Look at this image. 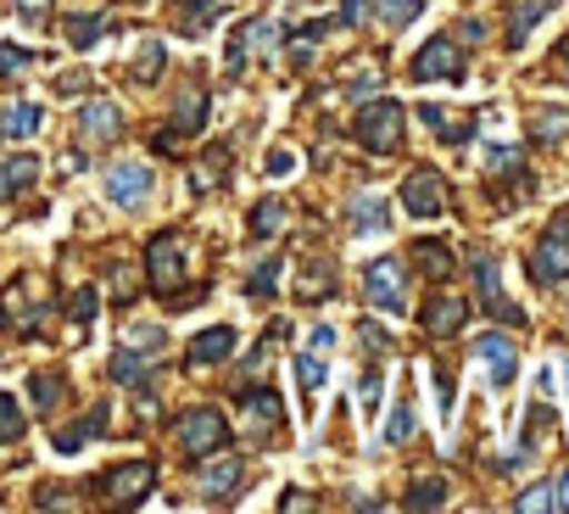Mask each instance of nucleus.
<instances>
[{
  "instance_id": "f257e3e1",
  "label": "nucleus",
  "mask_w": 569,
  "mask_h": 514,
  "mask_svg": "<svg viewBox=\"0 0 569 514\" xmlns=\"http://www.w3.org/2000/svg\"><path fill=\"white\" fill-rule=\"evenodd\" d=\"M402 129H408V112L397 101H369L358 118H352V140L375 157H391L402 151Z\"/></svg>"
},
{
  "instance_id": "f03ea898",
  "label": "nucleus",
  "mask_w": 569,
  "mask_h": 514,
  "mask_svg": "<svg viewBox=\"0 0 569 514\" xmlns=\"http://www.w3.org/2000/svg\"><path fill=\"white\" fill-rule=\"evenodd\" d=\"M173 436H179V447H184L190 458H207V453L229 447V419H223L218 408L196 403V408H184V414L173 419Z\"/></svg>"
},
{
  "instance_id": "7ed1b4c3",
  "label": "nucleus",
  "mask_w": 569,
  "mask_h": 514,
  "mask_svg": "<svg viewBox=\"0 0 569 514\" xmlns=\"http://www.w3.org/2000/svg\"><path fill=\"white\" fill-rule=\"evenodd\" d=\"M146 269H151V297L179 303V291H184V246H179V235H157L146 246Z\"/></svg>"
},
{
  "instance_id": "20e7f679",
  "label": "nucleus",
  "mask_w": 569,
  "mask_h": 514,
  "mask_svg": "<svg viewBox=\"0 0 569 514\" xmlns=\"http://www.w3.org/2000/svg\"><path fill=\"white\" fill-rule=\"evenodd\" d=\"M530 280H536V286H563V280H569V218H558V224L536 240V251H530Z\"/></svg>"
},
{
  "instance_id": "39448f33",
  "label": "nucleus",
  "mask_w": 569,
  "mask_h": 514,
  "mask_svg": "<svg viewBox=\"0 0 569 514\" xmlns=\"http://www.w3.org/2000/svg\"><path fill=\"white\" fill-rule=\"evenodd\" d=\"M151 481H157V464H151V458H134V464H123V469L101 475V481H96V492H101L112 508H134V503H146Z\"/></svg>"
},
{
  "instance_id": "423d86ee",
  "label": "nucleus",
  "mask_w": 569,
  "mask_h": 514,
  "mask_svg": "<svg viewBox=\"0 0 569 514\" xmlns=\"http://www.w3.org/2000/svg\"><path fill=\"white\" fill-rule=\"evenodd\" d=\"M363 286H369V303H375L380 314H402V303H408V275H402L397 257H375V264L363 269Z\"/></svg>"
},
{
  "instance_id": "0eeeda50",
  "label": "nucleus",
  "mask_w": 569,
  "mask_h": 514,
  "mask_svg": "<svg viewBox=\"0 0 569 514\" xmlns=\"http://www.w3.org/2000/svg\"><path fill=\"white\" fill-rule=\"evenodd\" d=\"M475 291H480V303H486V314L497 325H525V314L502 297V269H497L491 251H475Z\"/></svg>"
},
{
  "instance_id": "6e6552de",
  "label": "nucleus",
  "mask_w": 569,
  "mask_h": 514,
  "mask_svg": "<svg viewBox=\"0 0 569 514\" xmlns=\"http://www.w3.org/2000/svg\"><path fill=\"white\" fill-rule=\"evenodd\" d=\"M34 286H40L34 275H18L7 291H0V325L18 330V336H34V330H40V314H46V308H23V303L34 297Z\"/></svg>"
},
{
  "instance_id": "1a4fd4ad",
  "label": "nucleus",
  "mask_w": 569,
  "mask_h": 514,
  "mask_svg": "<svg viewBox=\"0 0 569 514\" xmlns=\"http://www.w3.org/2000/svg\"><path fill=\"white\" fill-rule=\"evenodd\" d=\"M402 207H408L413 218H436V212L447 207V179H441L436 168H413V174L402 179Z\"/></svg>"
},
{
  "instance_id": "9d476101",
  "label": "nucleus",
  "mask_w": 569,
  "mask_h": 514,
  "mask_svg": "<svg viewBox=\"0 0 569 514\" xmlns=\"http://www.w3.org/2000/svg\"><path fill=\"white\" fill-rule=\"evenodd\" d=\"M413 79H463V46L447 40V34H436L430 46H419Z\"/></svg>"
},
{
  "instance_id": "9b49d317",
  "label": "nucleus",
  "mask_w": 569,
  "mask_h": 514,
  "mask_svg": "<svg viewBox=\"0 0 569 514\" xmlns=\"http://www.w3.org/2000/svg\"><path fill=\"white\" fill-rule=\"evenodd\" d=\"M463 325H469V303H463L458 291H436V297L425 303V330H430V336L447 342V336H458Z\"/></svg>"
},
{
  "instance_id": "f8f14e48",
  "label": "nucleus",
  "mask_w": 569,
  "mask_h": 514,
  "mask_svg": "<svg viewBox=\"0 0 569 514\" xmlns=\"http://www.w3.org/2000/svg\"><path fill=\"white\" fill-rule=\"evenodd\" d=\"M475 358L491 369V380H497V386H508V380L519 375V347H513L502 330H486V336L475 342Z\"/></svg>"
},
{
  "instance_id": "ddd939ff",
  "label": "nucleus",
  "mask_w": 569,
  "mask_h": 514,
  "mask_svg": "<svg viewBox=\"0 0 569 514\" xmlns=\"http://www.w3.org/2000/svg\"><path fill=\"white\" fill-rule=\"evenodd\" d=\"M107 196H112L118 207H140V201L151 196V174H146L140 162H112V174H107Z\"/></svg>"
},
{
  "instance_id": "4468645a",
  "label": "nucleus",
  "mask_w": 569,
  "mask_h": 514,
  "mask_svg": "<svg viewBox=\"0 0 569 514\" xmlns=\"http://www.w3.org/2000/svg\"><path fill=\"white\" fill-rule=\"evenodd\" d=\"M79 135L107 146V140L123 135V112H118L112 101H84V107H79Z\"/></svg>"
},
{
  "instance_id": "2eb2a0df",
  "label": "nucleus",
  "mask_w": 569,
  "mask_h": 514,
  "mask_svg": "<svg viewBox=\"0 0 569 514\" xmlns=\"http://www.w3.org/2000/svg\"><path fill=\"white\" fill-rule=\"evenodd\" d=\"M273 40H279V23H273V18H251V23L240 29L234 51H229V73H240L251 51H273Z\"/></svg>"
},
{
  "instance_id": "dca6fc26",
  "label": "nucleus",
  "mask_w": 569,
  "mask_h": 514,
  "mask_svg": "<svg viewBox=\"0 0 569 514\" xmlns=\"http://www.w3.org/2000/svg\"><path fill=\"white\" fill-rule=\"evenodd\" d=\"M201 123H207V90H201V85H184L168 135H173V140H190V135H201Z\"/></svg>"
},
{
  "instance_id": "f3484780",
  "label": "nucleus",
  "mask_w": 569,
  "mask_h": 514,
  "mask_svg": "<svg viewBox=\"0 0 569 514\" xmlns=\"http://www.w3.org/2000/svg\"><path fill=\"white\" fill-rule=\"evenodd\" d=\"M419 118H425V123L436 129V140H447V146H463V140L475 135V118H469V112H447V107H436V101H425Z\"/></svg>"
},
{
  "instance_id": "a211bd4d",
  "label": "nucleus",
  "mask_w": 569,
  "mask_h": 514,
  "mask_svg": "<svg viewBox=\"0 0 569 514\" xmlns=\"http://www.w3.org/2000/svg\"><path fill=\"white\" fill-rule=\"evenodd\" d=\"M196 486H201V497H229L234 486H240V458L234 453H223V458H212V464H201V475H196Z\"/></svg>"
},
{
  "instance_id": "6ab92c4d",
  "label": "nucleus",
  "mask_w": 569,
  "mask_h": 514,
  "mask_svg": "<svg viewBox=\"0 0 569 514\" xmlns=\"http://www.w3.org/2000/svg\"><path fill=\"white\" fill-rule=\"evenodd\" d=\"M552 7H558V0H513V7H508V51H519V46L530 40V29H536Z\"/></svg>"
},
{
  "instance_id": "aec40b11",
  "label": "nucleus",
  "mask_w": 569,
  "mask_h": 514,
  "mask_svg": "<svg viewBox=\"0 0 569 514\" xmlns=\"http://www.w3.org/2000/svg\"><path fill=\"white\" fill-rule=\"evenodd\" d=\"M240 414H246V431H251V436H262V431L273 436V431H279V397H273L268 386H262V392H246V397H240Z\"/></svg>"
},
{
  "instance_id": "412c9836",
  "label": "nucleus",
  "mask_w": 569,
  "mask_h": 514,
  "mask_svg": "<svg viewBox=\"0 0 569 514\" xmlns=\"http://www.w3.org/2000/svg\"><path fill=\"white\" fill-rule=\"evenodd\" d=\"M40 179V157H7V162H0V201H12V196H23L29 185Z\"/></svg>"
},
{
  "instance_id": "4be33fe9",
  "label": "nucleus",
  "mask_w": 569,
  "mask_h": 514,
  "mask_svg": "<svg viewBox=\"0 0 569 514\" xmlns=\"http://www.w3.org/2000/svg\"><path fill=\"white\" fill-rule=\"evenodd\" d=\"M229 353H234V330L229 325H212V330H201L190 342V364H223Z\"/></svg>"
},
{
  "instance_id": "5701e85b",
  "label": "nucleus",
  "mask_w": 569,
  "mask_h": 514,
  "mask_svg": "<svg viewBox=\"0 0 569 514\" xmlns=\"http://www.w3.org/2000/svg\"><path fill=\"white\" fill-rule=\"evenodd\" d=\"M413 264H419V275H430V280H447L452 275V246H441V240H413Z\"/></svg>"
},
{
  "instance_id": "b1692460",
  "label": "nucleus",
  "mask_w": 569,
  "mask_h": 514,
  "mask_svg": "<svg viewBox=\"0 0 569 514\" xmlns=\"http://www.w3.org/2000/svg\"><path fill=\"white\" fill-rule=\"evenodd\" d=\"M284 218H291V207H284L279 196H268V201L251 207V224H246V229H251V240H273V235L284 229Z\"/></svg>"
},
{
  "instance_id": "393cba45",
  "label": "nucleus",
  "mask_w": 569,
  "mask_h": 514,
  "mask_svg": "<svg viewBox=\"0 0 569 514\" xmlns=\"http://www.w3.org/2000/svg\"><path fill=\"white\" fill-rule=\"evenodd\" d=\"M29 397H34V408H40V414H51V408H62L68 380H62L57 369H34V375H29Z\"/></svg>"
},
{
  "instance_id": "a878e982",
  "label": "nucleus",
  "mask_w": 569,
  "mask_h": 514,
  "mask_svg": "<svg viewBox=\"0 0 569 514\" xmlns=\"http://www.w3.org/2000/svg\"><path fill=\"white\" fill-rule=\"evenodd\" d=\"M34 129H40V107H29V101H12L7 112H0V135L23 140V135H34Z\"/></svg>"
},
{
  "instance_id": "bb28decb",
  "label": "nucleus",
  "mask_w": 569,
  "mask_h": 514,
  "mask_svg": "<svg viewBox=\"0 0 569 514\" xmlns=\"http://www.w3.org/2000/svg\"><path fill=\"white\" fill-rule=\"evenodd\" d=\"M107 29H112L107 12H79V18H68V40H73V46H96Z\"/></svg>"
},
{
  "instance_id": "cd10ccee",
  "label": "nucleus",
  "mask_w": 569,
  "mask_h": 514,
  "mask_svg": "<svg viewBox=\"0 0 569 514\" xmlns=\"http://www.w3.org/2000/svg\"><path fill=\"white\" fill-rule=\"evenodd\" d=\"M151 369H157V358H140V353H129V347L112 358V380H118V386H140Z\"/></svg>"
},
{
  "instance_id": "c85d7f7f",
  "label": "nucleus",
  "mask_w": 569,
  "mask_h": 514,
  "mask_svg": "<svg viewBox=\"0 0 569 514\" xmlns=\"http://www.w3.org/2000/svg\"><path fill=\"white\" fill-rule=\"evenodd\" d=\"M162 57H168V51H162L157 40H146V46H140V57H134V68H129V79H134V85H157Z\"/></svg>"
},
{
  "instance_id": "c756f323",
  "label": "nucleus",
  "mask_w": 569,
  "mask_h": 514,
  "mask_svg": "<svg viewBox=\"0 0 569 514\" xmlns=\"http://www.w3.org/2000/svg\"><path fill=\"white\" fill-rule=\"evenodd\" d=\"M352 229H386V201L380 196H358L352 201Z\"/></svg>"
},
{
  "instance_id": "7c9ffc66",
  "label": "nucleus",
  "mask_w": 569,
  "mask_h": 514,
  "mask_svg": "<svg viewBox=\"0 0 569 514\" xmlns=\"http://www.w3.org/2000/svg\"><path fill=\"white\" fill-rule=\"evenodd\" d=\"M513 508H519V514H541V508H558V486H552V481H541V486L519 492V497H513Z\"/></svg>"
},
{
  "instance_id": "2f4dec72",
  "label": "nucleus",
  "mask_w": 569,
  "mask_h": 514,
  "mask_svg": "<svg viewBox=\"0 0 569 514\" xmlns=\"http://www.w3.org/2000/svg\"><path fill=\"white\" fill-rule=\"evenodd\" d=\"M96 308H101V291H96V286H84V291H73V297H68V319H73V325H90V319H96Z\"/></svg>"
},
{
  "instance_id": "473e14b6",
  "label": "nucleus",
  "mask_w": 569,
  "mask_h": 514,
  "mask_svg": "<svg viewBox=\"0 0 569 514\" xmlns=\"http://www.w3.org/2000/svg\"><path fill=\"white\" fill-rule=\"evenodd\" d=\"M419 12H425V0H386V7H380V18H386L391 29H408Z\"/></svg>"
},
{
  "instance_id": "72a5a7b5",
  "label": "nucleus",
  "mask_w": 569,
  "mask_h": 514,
  "mask_svg": "<svg viewBox=\"0 0 569 514\" xmlns=\"http://www.w3.org/2000/svg\"><path fill=\"white\" fill-rule=\"evenodd\" d=\"M447 503V481H419L408 492V508H441Z\"/></svg>"
},
{
  "instance_id": "f704fd0d",
  "label": "nucleus",
  "mask_w": 569,
  "mask_h": 514,
  "mask_svg": "<svg viewBox=\"0 0 569 514\" xmlns=\"http://www.w3.org/2000/svg\"><path fill=\"white\" fill-rule=\"evenodd\" d=\"M23 436V414H18V397L0 392V442H18Z\"/></svg>"
},
{
  "instance_id": "c9c22d12",
  "label": "nucleus",
  "mask_w": 569,
  "mask_h": 514,
  "mask_svg": "<svg viewBox=\"0 0 569 514\" xmlns=\"http://www.w3.org/2000/svg\"><path fill=\"white\" fill-rule=\"evenodd\" d=\"M223 168H229V151H218V146H212V151H207V162L196 168V190H212V185H218L212 174H223Z\"/></svg>"
},
{
  "instance_id": "e433bc0d",
  "label": "nucleus",
  "mask_w": 569,
  "mask_h": 514,
  "mask_svg": "<svg viewBox=\"0 0 569 514\" xmlns=\"http://www.w3.org/2000/svg\"><path fill=\"white\" fill-rule=\"evenodd\" d=\"M408 436H413V408H408V403H402V408H397V414H391V419H386V442H391V447H397V442H408Z\"/></svg>"
},
{
  "instance_id": "4c0bfd02",
  "label": "nucleus",
  "mask_w": 569,
  "mask_h": 514,
  "mask_svg": "<svg viewBox=\"0 0 569 514\" xmlns=\"http://www.w3.org/2000/svg\"><path fill=\"white\" fill-rule=\"evenodd\" d=\"M23 68H34V51H23V46H0V73H23Z\"/></svg>"
},
{
  "instance_id": "58836bf2",
  "label": "nucleus",
  "mask_w": 569,
  "mask_h": 514,
  "mask_svg": "<svg viewBox=\"0 0 569 514\" xmlns=\"http://www.w3.org/2000/svg\"><path fill=\"white\" fill-rule=\"evenodd\" d=\"M558 129H569L563 112H536V140H558Z\"/></svg>"
},
{
  "instance_id": "ea45409f",
  "label": "nucleus",
  "mask_w": 569,
  "mask_h": 514,
  "mask_svg": "<svg viewBox=\"0 0 569 514\" xmlns=\"http://www.w3.org/2000/svg\"><path fill=\"white\" fill-rule=\"evenodd\" d=\"M273 269H279V264H262V269L251 275V286H246V291H251V297H273V286H279V275H273Z\"/></svg>"
},
{
  "instance_id": "a19ab883",
  "label": "nucleus",
  "mask_w": 569,
  "mask_h": 514,
  "mask_svg": "<svg viewBox=\"0 0 569 514\" xmlns=\"http://www.w3.org/2000/svg\"><path fill=\"white\" fill-rule=\"evenodd\" d=\"M297 380H302L308 392H319V386H325V358H302V364H297Z\"/></svg>"
},
{
  "instance_id": "79ce46f5",
  "label": "nucleus",
  "mask_w": 569,
  "mask_h": 514,
  "mask_svg": "<svg viewBox=\"0 0 569 514\" xmlns=\"http://www.w3.org/2000/svg\"><path fill=\"white\" fill-rule=\"evenodd\" d=\"M330 291H336V280H330L325 269H319V275H302V297H313V303H319V297H330Z\"/></svg>"
},
{
  "instance_id": "37998d69",
  "label": "nucleus",
  "mask_w": 569,
  "mask_h": 514,
  "mask_svg": "<svg viewBox=\"0 0 569 514\" xmlns=\"http://www.w3.org/2000/svg\"><path fill=\"white\" fill-rule=\"evenodd\" d=\"M18 18L23 23H46L51 18V0H18Z\"/></svg>"
},
{
  "instance_id": "c03bdc74",
  "label": "nucleus",
  "mask_w": 569,
  "mask_h": 514,
  "mask_svg": "<svg viewBox=\"0 0 569 514\" xmlns=\"http://www.w3.org/2000/svg\"><path fill=\"white\" fill-rule=\"evenodd\" d=\"M380 90V68H363L358 79H352V96H375Z\"/></svg>"
},
{
  "instance_id": "a18cd8bd",
  "label": "nucleus",
  "mask_w": 569,
  "mask_h": 514,
  "mask_svg": "<svg viewBox=\"0 0 569 514\" xmlns=\"http://www.w3.org/2000/svg\"><path fill=\"white\" fill-rule=\"evenodd\" d=\"M79 90H90V73H62L57 79V96H79Z\"/></svg>"
},
{
  "instance_id": "49530a36",
  "label": "nucleus",
  "mask_w": 569,
  "mask_h": 514,
  "mask_svg": "<svg viewBox=\"0 0 569 514\" xmlns=\"http://www.w3.org/2000/svg\"><path fill=\"white\" fill-rule=\"evenodd\" d=\"M284 514H302V508H313V497H302V492H284V503H279Z\"/></svg>"
},
{
  "instance_id": "de8ad7c7",
  "label": "nucleus",
  "mask_w": 569,
  "mask_h": 514,
  "mask_svg": "<svg viewBox=\"0 0 569 514\" xmlns=\"http://www.w3.org/2000/svg\"><path fill=\"white\" fill-rule=\"evenodd\" d=\"M341 23H347V29L363 23V0H347V7H341Z\"/></svg>"
},
{
  "instance_id": "09e8293b",
  "label": "nucleus",
  "mask_w": 569,
  "mask_h": 514,
  "mask_svg": "<svg viewBox=\"0 0 569 514\" xmlns=\"http://www.w3.org/2000/svg\"><path fill=\"white\" fill-rule=\"evenodd\" d=\"M358 336H363V347H375V353H386V347H391V342H386V336H380V330H375V325H363V330H358Z\"/></svg>"
},
{
  "instance_id": "8fccbe9b",
  "label": "nucleus",
  "mask_w": 569,
  "mask_h": 514,
  "mask_svg": "<svg viewBox=\"0 0 569 514\" xmlns=\"http://www.w3.org/2000/svg\"><path fill=\"white\" fill-rule=\"evenodd\" d=\"M325 347H336V330H330V325L313 330V353H325Z\"/></svg>"
},
{
  "instance_id": "3c124183",
  "label": "nucleus",
  "mask_w": 569,
  "mask_h": 514,
  "mask_svg": "<svg viewBox=\"0 0 569 514\" xmlns=\"http://www.w3.org/2000/svg\"><path fill=\"white\" fill-rule=\"evenodd\" d=\"M375 397H380V375H363V408H375Z\"/></svg>"
},
{
  "instance_id": "603ef678",
  "label": "nucleus",
  "mask_w": 569,
  "mask_h": 514,
  "mask_svg": "<svg viewBox=\"0 0 569 514\" xmlns=\"http://www.w3.org/2000/svg\"><path fill=\"white\" fill-rule=\"evenodd\" d=\"M558 508H569V469H563V481H558Z\"/></svg>"
},
{
  "instance_id": "864d4df0",
  "label": "nucleus",
  "mask_w": 569,
  "mask_h": 514,
  "mask_svg": "<svg viewBox=\"0 0 569 514\" xmlns=\"http://www.w3.org/2000/svg\"><path fill=\"white\" fill-rule=\"evenodd\" d=\"M558 68H563V79H569V34H563V46H558Z\"/></svg>"
}]
</instances>
